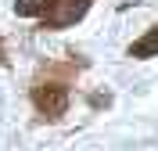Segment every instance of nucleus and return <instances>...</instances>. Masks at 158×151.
Here are the masks:
<instances>
[{
	"instance_id": "nucleus-1",
	"label": "nucleus",
	"mask_w": 158,
	"mask_h": 151,
	"mask_svg": "<svg viewBox=\"0 0 158 151\" xmlns=\"http://www.w3.org/2000/svg\"><path fill=\"white\" fill-rule=\"evenodd\" d=\"M32 104L43 119H61L69 111V86L61 79H40L32 86Z\"/></svg>"
},
{
	"instance_id": "nucleus-2",
	"label": "nucleus",
	"mask_w": 158,
	"mask_h": 151,
	"mask_svg": "<svg viewBox=\"0 0 158 151\" xmlns=\"http://www.w3.org/2000/svg\"><path fill=\"white\" fill-rule=\"evenodd\" d=\"M90 4L94 0H50L40 15V22H43V29H69L90 11Z\"/></svg>"
},
{
	"instance_id": "nucleus-3",
	"label": "nucleus",
	"mask_w": 158,
	"mask_h": 151,
	"mask_svg": "<svg viewBox=\"0 0 158 151\" xmlns=\"http://www.w3.org/2000/svg\"><path fill=\"white\" fill-rule=\"evenodd\" d=\"M129 58H158V25L148 29L137 43H129Z\"/></svg>"
},
{
	"instance_id": "nucleus-4",
	"label": "nucleus",
	"mask_w": 158,
	"mask_h": 151,
	"mask_svg": "<svg viewBox=\"0 0 158 151\" xmlns=\"http://www.w3.org/2000/svg\"><path fill=\"white\" fill-rule=\"evenodd\" d=\"M47 4L50 0H15V15H22V18H40Z\"/></svg>"
},
{
	"instance_id": "nucleus-5",
	"label": "nucleus",
	"mask_w": 158,
	"mask_h": 151,
	"mask_svg": "<svg viewBox=\"0 0 158 151\" xmlns=\"http://www.w3.org/2000/svg\"><path fill=\"white\" fill-rule=\"evenodd\" d=\"M4 61H7V58H4V43H0V65H4Z\"/></svg>"
}]
</instances>
